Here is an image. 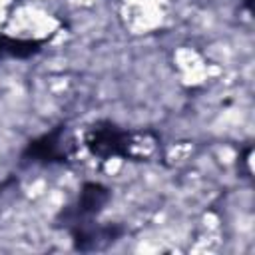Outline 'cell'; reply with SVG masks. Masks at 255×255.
I'll return each instance as SVG.
<instances>
[{
    "label": "cell",
    "mask_w": 255,
    "mask_h": 255,
    "mask_svg": "<svg viewBox=\"0 0 255 255\" xmlns=\"http://www.w3.org/2000/svg\"><path fill=\"white\" fill-rule=\"evenodd\" d=\"M62 135H64V126H58L56 129L32 139L26 149H24V157L34 159V161H42V163H52V161H64L66 159V149L62 143Z\"/></svg>",
    "instance_id": "obj_2"
},
{
    "label": "cell",
    "mask_w": 255,
    "mask_h": 255,
    "mask_svg": "<svg viewBox=\"0 0 255 255\" xmlns=\"http://www.w3.org/2000/svg\"><path fill=\"white\" fill-rule=\"evenodd\" d=\"M88 149L98 157H128L129 155V133L120 129L112 122H96L86 133Z\"/></svg>",
    "instance_id": "obj_1"
},
{
    "label": "cell",
    "mask_w": 255,
    "mask_h": 255,
    "mask_svg": "<svg viewBox=\"0 0 255 255\" xmlns=\"http://www.w3.org/2000/svg\"><path fill=\"white\" fill-rule=\"evenodd\" d=\"M44 46V40H22L0 34V56L10 58H30L38 54Z\"/></svg>",
    "instance_id": "obj_4"
},
{
    "label": "cell",
    "mask_w": 255,
    "mask_h": 255,
    "mask_svg": "<svg viewBox=\"0 0 255 255\" xmlns=\"http://www.w3.org/2000/svg\"><path fill=\"white\" fill-rule=\"evenodd\" d=\"M110 197V191L100 185V183H86L80 191V197H78V205H76V217H86V215H94L102 209V205L108 201Z\"/></svg>",
    "instance_id": "obj_3"
}]
</instances>
